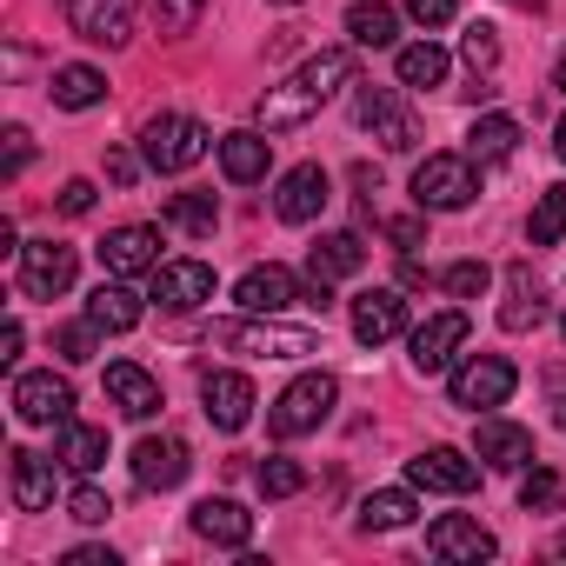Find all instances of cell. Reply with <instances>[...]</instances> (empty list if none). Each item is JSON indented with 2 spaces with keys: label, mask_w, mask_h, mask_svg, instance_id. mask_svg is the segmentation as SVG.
Returning a JSON list of instances; mask_svg holds the SVG:
<instances>
[{
  "label": "cell",
  "mask_w": 566,
  "mask_h": 566,
  "mask_svg": "<svg viewBox=\"0 0 566 566\" xmlns=\"http://www.w3.org/2000/svg\"><path fill=\"white\" fill-rule=\"evenodd\" d=\"M67 513H74L81 526H101V520L114 513V500H107L101 486H74V500H67Z\"/></svg>",
  "instance_id": "cell-43"
},
{
  "label": "cell",
  "mask_w": 566,
  "mask_h": 566,
  "mask_svg": "<svg viewBox=\"0 0 566 566\" xmlns=\"http://www.w3.org/2000/svg\"><path fill=\"white\" fill-rule=\"evenodd\" d=\"M321 207H327V167L301 160V167H287V174H280V187H273V213H280V220L307 227Z\"/></svg>",
  "instance_id": "cell-16"
},
{
  "label": "cell",
  "mask_w": 566,
  "mask_h": 566,
  "mask_svg": "<svg viewBox=\"0 0 566 566\" xmlns=\"http://www.w3.org/2000/svg\"><path fill=\"white\" fill-rule=\"evenodd\" d=\"M154 301L160 314H193L213 301V266L207 260H160L154 266Z\"/></svg>",
  "instance_id": "cell-9"
},
{
  "label": "cell",
  "mask_w": 566,
  "mask_h": 566,
  "mask_svg": "<svg viewBox=\"0 0 566 566\" xmlns=\"http://www.w3.org/2000/svg\"><path fill=\"white\" fill-rule=\"evenodd\" d=\"M266 160H273V140H266L260 127H240V134H227V140H220V167H227V180H233V187L266 180Z\"/></svg>",
  "instance_id": "cell-24"
},
{
  "label": "cell",
  "mask_w": 566,
  "mask_h": 566,
  "mask_svg": "<svg viewBox=\"0 0 566 566\" xmlns=\"http://www.w3.org/2000/svg\"><path fill=\"white\" fill-rule=\"evenodd\" d=\"M273 8H301V0H273Z\"/></svg>",
  "instance_id": "cell-54"
},
{
  "label": "cell",
  "mask_w": 566,
  "mask_h": 566,
  "mask_svg": "<svg viewBox=\"0 0 566 566\" xmlns=\"http://www.w3.org/2000/svg\"><path fill=\"white\" fill-rule=\"evenodd\" d=\"M61 440H54V460L61 467H74V473H94L101 460H107V427H81V420H67V427H54Z\"/></svg>",
  "instance_id": "cell-31"
},
{
  "label": "cell",
  "mask_w": 566,
  "mask_h": 566,
  "mask_svg": "<svg viewBox=\"0 0 566 566\" xmlns=\"http://www.w3.org/2000/svg\"><path fill=\"white\" fill-rule=\"evenodd\" d=\"M354 120H360L387 154H407V147L420 140V127H413V114L400 107V94H394V87H374V81H354Z\"/></svg>",
  "instance_id": "cell-6"
},
{
  "label": "cell",
  "mask_w": 566,
  "mask_h": 566,
  "mask_svg": "<svg viewBox=\"0 0 566 566\" xmlns=\"http://www.w3.org/2000/svg\"><path fill=\"white\" fill-rule=\"evenodd\" d=\"M101 266H107L114 280L154 273V266H160V227H114V233L101 240Z\"/></svg>",
  "instance_id": "cell-15"
},
{
  "label": "cell",
  "mask_w": 566,
  "mask_h": 566,
  "mask_svg": "<svg viewBox=\"0 0 566 566\" xmlns=\"http://www.w3.org/2000/svg\"><path fill=\"white\" fill-rule=\"evenodd\" d=\"M87 321L101 334H134L140 327V294L127 287V280H101V287L87 294Z\"/></svg>",
  "instance_id": "cell-25"
},
{
  "label": "cell",
  "mask_w": 566,
  "mask_h": 566,
  "mask_svg": "<svg viewBox=\"0 0 566 566\" xmlns=\"http://www.w3.org/2000/svg\"><path fill=\"white\" fill-rule=\"evenodd\" d=\"M473 453H480L486 467H500V473H520V467L533 460V433L513 427V420H500V413H486L480 433H473Z\"/></svg>",
  "instance_id": "cell-21"
},
{
  "label": "cell",
  "mask_w": 566,
  "mask_h": 566,
  "mask_svg": "<svg viewBox=\"0 0 566 566\" xmlns=\"http://www.w3.org/2000/svg\"><path fill=\"white\" fill-rule=\"evenodd\" d=\"M67 566H120V553H114V546H74Z\"/></svg>",
  "instance_id": "cell-48"
},
{
  "label": "cell",
  "mask_w": 566,
  "mask_h": 566,
  "mask_svg": "<svg viewBox=\"0 0 566 566\" xmlns=\"http://www.w3.org/2000/svg\"><path fill=\"white\" fill-rule=\"evenodd\" d=\"M200 400H207V420L220 427V433H240L247 420H253V380L247 374H207L200 380Z\"/></svg>",
  "instance_id": "cell-18"
},
{
  "label": "cell",
  "mask_w": 566,
  "mask_h": 566,
  "mask_svg": "<svg viewBox=\"0 0 566 566\" xmlns=\"http://www.w3.org/2000/svg\"><path fill=\"white\" fill-rule=\"evenodd\" d=\"M207 147H213V134H207L193 114H154V120L140 127V154H147L154 174H187V167L207 160Z\"/></svg>",
  "instance_id": "cell-4"
},
{
  "label": "cell",
  "mask_w": 566,
  "mask_h": 566,
  "mask_svg": "<svg viewBox=\"0 0 566 566\" xmlns=\"http://www.w3.org/2000/svg\"><path fill=\"white\" fill-rule=\"evenodd\" d=\"M21 340H28V334H21V321H8V334H0V360H8V367H14V354H21Z\"/></svg>",
  "instance_id": "cell-50"
},
{
  "label": "cell",
  "mask_w": 566,
  "mask_h": 566,
  "mask_svg": "<svg viewBox=\"0 0 566 566\" xmlns=\"http://www.w3.org/2000/svg\"><path fill=\"white\" fill-rule=\"evenodd\" d=\"M553 427H559V433H566V394H559V400H553Z\"/></svg>",
  "instance_id": "cell-51"
},
{
  "label": "cell",
  "mask_w": 566,
  "mask_h": 566,
  "mask_svg": "<svg viewBox=\"0 0 566 566\" xmlns=\"http://www.w3.org/2000/svg\"><path fill=\"white\" fill-rule=\"evenodd\" d=\"M400 87H440L447 81V48H433V41H413V48H400Z\"/></svg>",
  "instance_id": "cell-34"
},
{
  "label": "cell",
  "mask_w": 566,
  "mask_h": 566,
  "mask_svg": "<svg viewBox=\"0 0 566 566\" xmlns=\"http://www.w3.org/2000/svg\"><path fill=\"white\" fill-rule=\"evenodd\" d=\"M107 400H114L127 420H154V413H160V380H154L147 367H134V360H114V367H107Z\"/></svg>",
  "instance_id": "cell-23"
},
{
  "label": "cell",
  "mask_w": 566,
  "mask_h": 566,
  "mask_svg": "<svg viewBox=\"0 0 566 566\" xmlns=\"http://www.w3.org/2000/svg\"><path fill=\"white\" fill-rule=\"evenodd\" d=\"M546 321V294H539V280L526 273V266H513V280H506V307H500V327L506 334H526V327H539Z\"/></svg>",
  "instance_id": "cell-28"
},
{
  "label": "cell",
  "mask_w": 566,
  "mask_h": 566,
  "mask_svg": "<svg viewBox=\"0 0 566 566\" xmlns=\"http://www.w3.org/2000/svg\"><path fill=\"white\" fill-rule=\"evenodd\" d=\"M400 327H407V301H400L394 287L354 294V340H360V347H387Z\"/></svg>",
  "instance_id": "cell-17"
},
{
  "label": "cell",
  "mask_w": 566,
  "mask_h": 566,
  "mask_svg": "<svg viewBox=\"0 0 566 566\" xmlns=\"http://www.w3.org/2000/svg\"><path fill=\"white\" fill-rule=\"evenodd\" d=\"M473 193H480L473 154H427V160L413 167V200H420V213H460V207H473Z\"/></svg>",
  "instance_id": "cell-5"
},
{
  "label": "cell",
  "mask_w": 566,
  "mask_h": 566,
  "mask_svg": "<svg viewBox=\"0 0 566 566\" xmlns=\"http://www.w3.org/2000/svg\"><path fill=\"white\" fill-rule=\"evenodd\" d=\"M253 480H260V493H266V500H294V493L307 486V467H301V460H287V453H273V460H260V473H253Z\"/></svg>",
  "instance_id": "cell-37"
},
{
  "label": "cell",
  "mask_w": 566,
  "mask_h": 566,
  "mask_svg": "<svg viewBox=\"0 0 566 566\" xmlns=\"http://www.w3.org/2000/svg\"><path fill=\"white\" fill-rule=\"evenodd\" d=\"M553 154H559V160H566V120H559V134H553Z\"/></svg>",
  "instance_id": "cell-53"
},
{
  "label": "cell",
  "mask_w": 566,
  "mask_h": 566,
  "mask_svg": "<svg viewBox=\"0 0 566 566\" xmlns=\"http://www.w3.org/2000/svg\"><path fill=\"white\" fill-rule=\"evenodd\" d=\"M407 520H413V493H400V486L360 500V526H367V533H394V526H407Z\"/></svg>",
  "instance_id": "cell-35"
},
{
  "label": "cell",
  "mask_w": 566,
  "mask_h": 566,
  "mask_svg": "<svg viewBox=\"0 0 566 566\" xmlns=\"http://www.w3.org/2000/svg\"><path fill=\"white\" fill-rule=\"evenodd\" d=\"M553 87H559V94H566V54H559V67H553Z\"/></svg>",
  "instance_id": "cell-52"
},
{
  "label": "cell",
  "mask_w": 566,
  "mask_h": 566,
  "mask_svg": "<svg viewBox=\"0 0 566 566\" xmlns=\"http://www.w3.org/2000/svg\"><path fill=\"white\" fill-rule=\"evenodd\" d=\"M334 400H340L334 374H301L287 394H280V400L266 407V433H273V440H301V433H321V427H327V413H334Z\"/></svg>",
  "instance_id": "cell-3"
},
{
  "label": "cell",
  "mask_w": 566,
  "mask_h": 566,
  "mask_svg": "<svg viewBox=\"0 0 566 566\" xmlns=\"http://www.w3.org/2000/svg\"><path fill=\"white\" fill-rule=\"evenodd\" d=\"M233 301H240V314H287V307H307V294H301V280L287 273V266H247L240 273V287H233Z\"/></svg>",
  "instance_id": "cell-12"
},
{
  "label": "cell",
  "mask_w": 566,
  "mask_h": 566,
  "mask_svg": "<svg viewBox=\"0 0 566 566\" xmlns=\"http://www.w3.org/2000/svg\"><path fill=\"white\" fill-rule=\"evenodd\" d=\"M440 287H447L453 301H480V294L493 287V273H486L480 260H460V266H447V273H440Z\"/></svg>",
  "instance_id": "cell-39"
},
{
  "label": "cell",
  "mask_w": 566,
  "mask_h": 566,
  "mask_svg": "<svg viewBox=\"0 0 566 566\" xmlns=\"http://www.w3.org/2000/svg\"><path fill=\"white\" fill-rule=\"evenodd\" d=\"M94 340H101V327H94V321H81V327H61V334H54L61 360H94Z\"/></svg>",
  "instance_id": "cell-42"
},
{
  "label": "cell",
  "mask_w": 566,
  "mask_h": 566,
  "mask_svg": "<svg viewBox=\"0 0 566 566\" xmlns=\"http://www.w3.org/2000/svg\"><path fill=\"white\" fill-rule=\"evenodd\" d=\"M14 413L28 427H67L74 420V387L61 374H21L14 380Z\"/></svg>",
  "instance_id": "cell-13"
},
{
  "label": "cell",
  "mask_w": 566,
  "mask_h": 566,
  "mask_svg": "<svg viewBox=\"0 0 566 566\" xmlns=\"http://www.w3.org/2000/svg\"><path fill=\"white\" fill-rule=\"evenodd\" d=\"M193 473V453H187V440H174V433H147L140 447H134V486L140 493H174L180 480Z\"/></svg>",
  "instance_id": "cell-10"
},
{
  "label": "cell",
  "mask_w": 566,
  "mask_h": 566,
  "mask_svg": "<svg viewBox=\"0 0 566 566\" xmlns=\"http://www.w3.org/2000/svg\"><path fill=\"white\" fill-rule=\"evenodd\" d=\"M340 87H354V48H321L307 67H294L280 87L260 94V127H266V134L301 127V120H314Z\"/></svg>",
  "instance_id": "cell-1"
},
{
  "label": "cell",
  "mask_w": 566,
  "mask_h": 566,
  "mask_svg": "<svg viewBox=\"0 0 566 566\" xmlns=\"http://www.w3.org/2000/svg\"><path fill=\"white\" fill-rule=\"evenodd\" d=\"M54 107H67V114H87V107H101L107 101V74L101 67H54Z\"/></svg>",
  "instance_id": "cell-29"
},
{
  "label": "cell",
  "mask_w": 566,
  "mask_h": 566,
  "mask_svg": "<svg viewBox=\"0 0 566 566\" xmlns=\"http://www.w3.org/2000/svg\"><path fill=\"white\" fill-rule=\"evenodd\" d=\"M347 41L354 48H394L400 41V21H394V8H380V0H354V8H347Z\"/></svg>",
  "instance_id": "cell-32"
},
{
  "label": "cell",
  "mask_w": 566,
  "mask_h": 566,
  "mask_svg": "<svg viewBox=\"0 0 566 566\" xmlns=\"http://www.w3.org/2000/svg\"><path fill=\"white\" fill-rule=\"evenodd\" d=\"M61 213H74V220L94 213V180H67V187H61Z\"/></svg>",
  "instance_id": "cell-47"
},
{
  "label": "cell",
  "mask_w": 566,
  "mask_h": 566,
  "mask_svg": "<svg viewBox=\"0 0 566 566\" xmlns=\"http://www.w3.org/2000/svg\"><path fill=\"white\" fill-rule=\"evenodd\" d=\"M107 180H114V187H134V180H140V160H134L127 147H107Z\"/></svg>",
  "instance_id": "cell-46"
},
{
  "label": "cell",
  "mask_w": 566,
  "mask_h": 566,
  "mask_svg": "<svg viewBox=\"0 0 566 566\" xmlns=\"http://www.w3.org/2000/svg\"><path fill=\"white\" fill-rule=\"evenodd\" d=\"M387 240H394V247H420L427 227H420V220H387Z\"/></svg>",
  "instance_id": "cell-49"
},
{
  "label": "cell",
  "mask_w": 566,
  "mask_h": 566,
  "mask_svg": "<svg viewBox=\"0 0 566 566\" xmlns=\"http://www.w3.org/2000/svg\"><path fill=\"white\" fill-rule=\"evenodd\" d=\"M207 340H213V347H240V354H253V360H307V354H321V334H314V327H287V321H273V314L213 321Z\"/></svg>",
  "instance_id": "cell-2"
},
{
  "label": "cell",
  "mask_w": 566,
  "mask_h": 566,
  "mask_svg": "<svg viewBox=\"0 0 566 566\" xmlns=\"http://www.w3.org/2000/svg\"><path fill=\"white\" fill-rule=\"evenodd\" d=\"M520 506H526V513H559V506H566V480H559L553 467H533V473L520 480Z\"/></svg>",
  "instance_id": "cell-38"
},
{
  "label": "cell",
  "mask_w": 566,
  "mask_h": 566,
  "mask_svg": "<svg viewBox=\"0 0 566 566\" xmlns=\"http://www.w3.org/2000/svg\"><path fill=\"white\" fill-rule=\"evenodd\" d=\"M427 553H433V559H467V566H480V559H493V533H486L480 520H467V513H447V520L427 526Z\"/></svg>",
  "instance_id": "cell-19"
},
{
  "label": "cell",
  "mask_w": 566,
  "mask_h": 566,
  "mask_svg": "<svg viewBox=\"0 0 566 566\" xmlns=\"http://www.w3.org/2000/svg\"><path fill=\"white\" fill-rule=\"evenodd\" d=\"M526 233H533V247H553V240L566 233V180H559V187H546V193L533 200V220H526Z\"/></svg>",
  "instance_id": "cell-36"
},
{
  "label": "cell",
  "mask_w": 566,
  "mask_h": 566,
  "mask_svg": "<svg viewBox=\"0 0 566 566\" xmlns=\"http://www.w3.org/2000/svg\"><path fill=\"white\" fill-rule=\"evenodd\" d=\"M193 533L213 539V546H247L253 539V513L240 500H200L193 506Z\"/></svg>",
  "instance_id": "cell-26"
},
{
  "label": "cell",
  "mask_w": 566,
  "mask_h": 566,
  "mask_svg": "<svg viewBox=\"0 0 566 566\" xmlns=\"http://www.w3.org/2000/svg\"><path fill=\"white\" fill-rule=\"evenodd\" d=\"M367 266V240L360 233H327V240H314V253H307V280H347V273H360Z\"/></svg>",
  "instance_id": "cell-27"
},
{
  "label": "cell",
  "mask_w": 566,
  "mask_h": 566,
  "mask_svg": "<svg viewBox=\"0 0 566 566\" xmlns=\"http://www.w3.org/2000/svg\"><path fill=\"white\" fill-rule=\"evenodd\" d=\"M460 54H467V67H473V74H493V67H500V41H493V28H486V21H473V28L460 34Z\"/></svg>",
  "instance_id": "cell-40"
},
{
  "label": "cell",
  "mask_w": 566,
  "mask_h": 566,
  "mask_svg": "<svg viewBox=\"0 0 566 566\" xmlns=\"http://www.w3.org/2000/svg\"><path fill=\"white\" fill-rule=\"evenodd\" d=\"M28 160H34V134L28 127H8V180H21Z\"/></svg>",
  "instance_id": "cell-45"
},
{
  "label": "cell",
  "mask_w": 566,
  "mask_h": 566,
  "mask_svg": "<svg viewBox=\"0 0 566 566\" xmlns=\"http://www.w3.org/2000/svg\"><path fill=\"white\" fill-rule=\"evenodd\" d=\"M513 147H520V120H513V114H480V120H473V134H467L473 167H493V160H506Z\"/></svg>",
  "instance_id": "cell-30"
},
{
  "label": "cell",
  "mask_w": 566,
  "mask_h": 566,
  "mask_svg": "<svg viewBox=\"0 0 566 566\" xmlns=\"http://www.w3.org/2000/svg\"><path fill=\"white\" fill-rule=\"evenodd\" d=\"M559 340H566V321H559Z\"/></svg>",
  "instance_id": "cell-57"
},
{
  "label": "cell",
  "mask_w": 566,
  "mask_h": 566,
  "mask_svg": "<svg viewBox=\"0 0 566 566\" xmlns=\"http://www.w3.org/2000/svg\"><path fill=\"white\" fill-rule=\"evenodd\" d=\"M67 28L94 48H127L134 41V0H61Z\"/></svg>",
  "instance_id": "cell-11"
},
{
  "label": "cell",
  "mask_w": 566,
  "mask_h": 566,
  "mask_svg": "<svg viewBox=\"0 0 566 566\" xmlns=\"http://www.w3.org/2000/svg\"><path fill=\"white\" fill-rule=\"evenodd\" d=\"M559 553H566V533H559Z\"/></svg>",
  "instance_id": "cell-56"
},
{
  "label": "cell",
  "mask_w": 566,
  "mask_h": 566,
  "mask_svg": "<svg viewBox=\"0 0 566 566\" xmlns=\"http://www.w3.org/2000/svg\"><path fill=\"white\" fill-rule=\"evenodd\" d=\"M160 220H167V227H180V233H193V240H207V233H213V220H220V207H213V193H167Z\"/></svg>",
  "instance_id": "cell-33"
},
{
  "label": "cell",
  "mask_w": 566,
  "mask_h": 566,
  "mask_svg": "<svg viewBox=\"0 0 566 566\" xmlns=\"http://www.w3.org/2000/svg\"><path fill=\"white\" fill-rule=\"evenodd\" d=\"M513 387H520V374H513V360H500V354H473L467 367H453V407H467V413H493V407H506L513 400Z\"/></svg>",
  "instance_id": "cell-7"
},
{
  "label": "cell",
  "mask_w": 566,
  "mask_h": 566,
  "mask_svg": "<svg viewBox=\"0 0 566 566\" xmlns=\"http://www.w3.org/2000/svg\"><path fill=\"white\" fill-rule=\"evenodd\" d=\"M460 347H467V314H433L427 327H413V367L420 374H447Z\"/></svg>",
  "instance_id": "cell-20"
},
{
  "label": "cell",
  "mask_w": 566,
  "mask_h": 566,
  "mask_svg": "<svg viewBox=\"0 0 566 566\" xmlns=\"http://www.w3.org/2000/svg\"><path fill=\"white\" fill-rule=\"evenodd\" d=\"M407 480L427 493H473L480 486V460H467L460 447H427L407 460Z\"/></svg>",
  "instance_id": "cell-14"
},
{
  "label": "cell",
  "mask_w": 566,
  "mask_h": 566,
  "mask_svg": "<svg viewBox=\"0 0 566 566\" xmlns=\"http://www.w3.org/2000/svg\"><path fill=\"white\" fill-rule=\"evenodd\" d=\"M8 493H14L21 513H48V506H54V460L14 447V453H8Z\"/></svg>",
  "instance_id": "cell-22"
},
{
  "label": "cell",
  "mask_w": 566,
  "mask_h": 566,
  "mask_svg": "<svg viewBox=\"0 0 566 566\" xmlns=\"http://www.w3.org/2000/svg\"><path fill=\"white\" fill-rule=\"evenodd\" d=\"M520 8H539V0H520Z\"/></svg>",
  "instance_id": "cell-55"
},
{
  "label": "cell",
  "mask_w": 566,
  "mask_h": 566,
  "mask_svg": "<svg viewBox=\"0 0 566 566\" xmlns=\"http://www.w3.org/2000/svg\"><path fill=\"white\" fill-rule=\"evenodd\" d=\"M74 273H81V260L67 240H21V294L28 301H61L74 287Z\"/></svg>",
  "instance_id": "cell-8"
},
{
  "label": "cell",
  "mask_w": 566,
  "mask_h": 566,
  "mask_svg": "<svg viewBox=\"0 0 566 566\" xmlns=\"http://www.w3.org/2000/svg\"><path fill=\"white\" fill-rule=\"evenodd\" d=\"M407 14H413L420 28H447L460 8H453V0H407Z\"/></svg>",
  "instance_id": "cell-44"
},
{
  "label": "cell",
  "mask_w": 566,
  "mask_h": 566,
  "mask_svg": "<svg viewBox=\"0 0 566 566\" xmlns=\"http://www.w3.org/2000/svg\"><path fill=\"white\" fill-rule=\"evenodd\" d=\"M200 8H207V0H154V14H160L167 34H193L200 28Z\"/></svg>",
  "instance_id": "cell-41"
}]
</instances>
